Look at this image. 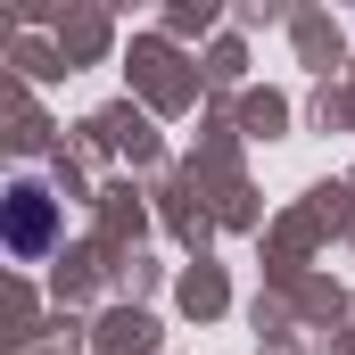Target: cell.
I'll return each instance as SVG.
<instances>
[{
    "label": "cell",
    "instance_id": "1",
    "mask_svg": "<svg viewBox=\"0 0 355 355\" xmlns=\"http://www.w3.org/2000/svg\"><path fill=\"white\" fill-rule=\"evenodd\" d=\"M50 240H58V198L42 190V182H17L8 190V257H50Z\"/></svg>",
    "mask_w": 355,
    "mask_h": 355
}]
</instances>
